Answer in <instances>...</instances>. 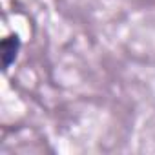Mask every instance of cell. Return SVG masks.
Masks as SVG:
<instances>
[{
    "label": "cell",
    "mask_w": 155,
    "mask_h": 155,
    "mask_svg": "<svg viewBox=\"0 0 155 155\" xmlns=\"http://www.w3.org/2000/svg\"><path fill=\"white\" fill-rule=\"evenodd\" d=\"M17 51H18V40H17V37H8L2 42V57H4V66L6 68L17 58Z\"/></svg>",
    "instance_id": "cell-1"
}]
</instances>
